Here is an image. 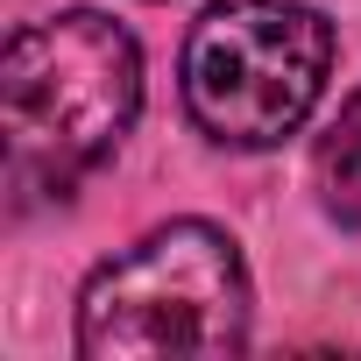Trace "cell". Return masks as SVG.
Listing matches in <instances>:
<instances>
[{"label":"cell","instance_id":"6da1fadb","mask_svg":"<svg viewBox=\"0 0 361 361\" xmlns=\"http://www.w3.org/2000/svg\"><path fill=\"white\" fill-rule=\"evenodd\" d=\"M142 114V50L114 15L71 8L8 36L0 64V135H8V192L64 199L99 170Z\"/></svg>","mask_w":361,"mask_h":361},{"label":"cell","instance_id":"7a4b0ae2","mask_svg":"<svg viewBox=\"0 0 361 361\" xmlns=\"http://www.w3.org/2000/svg\"><path fill=\"white\" fill-rule=\"evenodd\" d=\"M248 319H255V290L234 234L213 220H170L85 276L78 354L85 361L241 354Z\"/></svg>","mask_w":361,"mask_h":361},{"label":"cell","instance_id":"3957f363","mask_svg":"<svg viewBox=\"0 0 361 361\" xmlns=\"http://www.w3.org/2000/svg\"><path fill=\"white\" fill-rule=\"evenodd\" d=\"M333 71V22L305 0H220L185 43V106L227 149H276L312 121Z\"/></svg>","mask_w":361,"mask_h":361},{"label":"cell","instance_id":"277c9868","mask_svg":"<svg viewBox=\"0 0 361 361\" xmlns=\"http://www.w3.org/2000/svg\"><path fill=\"white\" fill-rule=\"evenodd\" d=\"M312 177H319V199L333 220L361 227V92L333 114V128L319 135V156H312Z\"/></svg>","mask_w":361,"mask_h":361}]
</instances>
